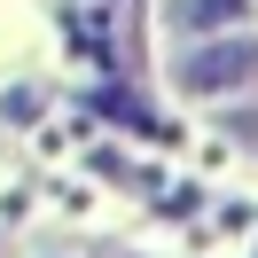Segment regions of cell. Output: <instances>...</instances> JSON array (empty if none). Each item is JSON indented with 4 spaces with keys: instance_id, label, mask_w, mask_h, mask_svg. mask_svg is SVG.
<instances>
[{
    "instance_id": "cell-1",
    "label": "cell",
    "mask_w": 258,
    "mask_h": 258,
    "mask_svg": "<svg viewBox=\"0 0 258 258\" xmlns=\"http://www.w3.org/2000/svg\"><path fill=\"white\" fill-rule=\"evenodd\" d=\"M250 71H258V47H227V55H196L180 79H188L196 94H219V86H242Z\"/></svg>"
},
{
    "instance_id": "cell-2",
    "label": "cell",
    "mask_w": 258,
    "mask_h": 258,
    "mask_svg": "<svg viewBox=\"0 0 258 258\" xmlns=\"http://www.w3.org/2000/svg\"><path fill=\"white\" fill-rule=\"evenodd\" d=\"M235 16H242V0H188L180 24H235Z\"/></svg>"
}]
</instances>
